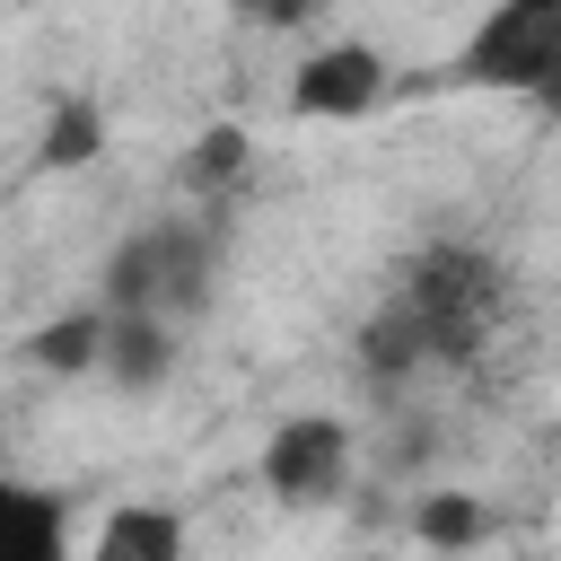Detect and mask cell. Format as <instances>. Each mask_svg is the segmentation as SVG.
I'll use <instances>...</instances> for the list:
<instances>
[{
	"label": "cell",
	"mask_w": 561,
	"mask_h": 561,
	"mask_svg": "<svg viewBox=\"0 0 561 561\" xmlns=\"http://www.w3.org/2000/svg\"><path fill=\"white\" fill-rule=\"evenodd\" d=\"M500 316H508V263L465 237H438L394 272V289L368 307L351 351H359V377L394 394V386H430V377L473 368L482 342L500 333Z\"/></svg>",
	"instance_id": "cell-1"
},
{
	"label": "cell",
	"mask_w": 561,
	"mask_h": 561,
	"mask_svg": "<svg viewBox=\"0 0 561 561\" xmlns=\"http://www.w3.org/2000/svg\"><path fill=\"white\" fill-rule=\"evenodd\" d=\"M219 263H228V237H219V210L184 202L149 228H131L105 263V307L114 316H149V324H184L210 307L219 289Z\"/></svg>",
	"instance_id": "cell-2"
},
{
	"label": "cell",
	"mask_w": 561,
	"mask_h": 561,
	"mask_svg": "<svg viewBox=\"0 0 561 561\" xmlns=\"http://www.w3.org/2000/svg\"><path fill=\"white\" fill-rule=\"evenodd\" d=\"M456 79L561 114V0H500V9L465 35Z\"/></svg>",
	"instance_id": "cell-3"
},
{
	"label": "cell",
	"mask_w": 561,
	"mask_h": 561,
	"mask_svg": "<svg viewBox=\"0 0 561 561\" xmlns=\"http://www.w3.org/2000/svg\"><path fill=\"white\" fill-rule=\"evenodd\" d=\"M386 88H394L386 53H377V44H359V35H342V44H316V53L298 61L289 105H298L307 123H359V114H377V105H386Z\"/></svg>",
	"instance_id": "cell-4"
},
{
	"label": "cell",
	"mask_w": 561,
	"mask_h": 561,
	"mask_svg": "<svg viewBox=\"0 0 561 561\" xmlns=\"http://www.w3.org/2000/svg\"><path fill=\"white\" fill-rule=\"evenodd\" d=\"M342 473H351V421H333V412H289L272 430V447H263V482L280 500H298V508L333 500Z\"/></svg>",
	"instance_id": "cell-5"
},
{
	"label": "cell",
	"mask_w": 561,
	"mask_h": 561,
	"mask_svg": "<svg viewBox=\"0 0 561 561\" xmlns=\"http://www.w3.org/2000/svg\"><path fill=\"white\" fill-rule=\"evenodd\" d=\"M0 561H70V508H61V491L0 473Z\"/></svg>",
	"instance_id": "cell-6"
},
{
	"label": "cell",
	"mask_w": 561,
	"mask_h": 561,
	"mask_svg": "<svg viewBox=\"0 0 561 561\" xmlns=\"http://www.w3.org/2000/svg\"><path fill=\"white\" fill-rule=\"evenodd\" d=\"M79 561H184V517L167 500H123Z\"/></svg>",
	"instance_id": "cell-7"
},
{
	"label": "cell",
	"mask_w": 561,
	"mask_h": 561,
	"mask_svg": "<svg viewBox=\"0 0 561 561\" xmlns=\"http://www.w3.org/2000/svg\"><path fill=\"white\" fill-rule=\"evenodd\" d=\"M114 386H158L167 368H175V324H149V316H114L105 307V359H96Z\"/></svg>",
	"instance_id": "cell-8"
},
{
	"label": "cell",
	"mask_w": 561,
	"mask_h": 561,
	"mask_svg": "<svg viewBox=\"0 0 561 561\" xmlns=\"http://www.w3.org/2000/svg\"><path fill=\"white\" fill-rule=\"evenodd\" d=\"M245 175V131L237 123H219V131H202L193 149H184V167H175V193L184 202H202V210H228V184Z\"/></svg>",
	"instance_id": "cell-9"
},
{
	"label": "cell",
	"mask_w": 561,
	"mask_h": 561,
	"mask_svg": "<svg viewBox=\"0 0 561 561\" xmlns=\"http://www.w3.org/2000/svg\"><path fill=\"white\" fill-rule=\"evenodd\" d=\"M26 359H35V368H53V377H88V368L105 359V307H79V316L44 324V333L26 342Z\"/></svg>",
	"instance_id": "cell-10"
},
{
	"label": "cell",
	"mask_w": 561,
	"mask_h": 561,
	"mask_svg": "<svg viewBox=\"0 0 561 561\" xmlns=\"http://www.w3.org/2000/svg\"><path fill=\"white\" fill-rule=\"evenodd\" d=\"M412 526H421V543L465 552V543H482V535H491V508H482V500H465V491H421Z\"/></svg>",
	"instance_id": "cell-11"
},
{
	"label": "cell",
	"mask_w": 561,
	"mask_h": 561,
	"mask_svg": "<svg viewBox=\"0 0 561 561\" xmlns=\"http://www.w3.org/2000/svg\"><path fill=\"white\" fill-rule=\"evenodd\" d=\"M105 149V114L88 105V96H70L53 123H44V167H88Z\"/></svg>",
	"instance_id": "cell-12"
},
{
	"label": "cell",
	"mask_w": 561,
	"mask_h": 561,
	"mask_svg": "<svg viewBox=\"0 0 561 561\" xmlns=\"http://www.w3.org/2000/svg\"><path fill=\"white\" fill-rule=\"evenodd\" d=\"M228 9H237L245 26H298V18L316 9V0H228Z\"/></svg>",
	"instance_id": "cell-13"
}]
</instances>
